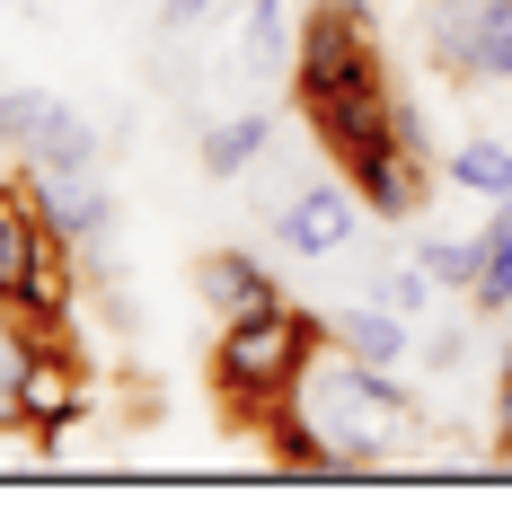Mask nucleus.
<instances>
[{
	"mask_svg": "<svg viewBox=\"0 0 512 512\" xmlns=\"http://www.w3.org/2000/svg\"><path fill=\"white\" fill-rule=\"evenodd\" d=\"M336 345L362 354V362H398V354H407V309H389V301L345 309V318H336Z\"/></svg>",
	"mask_w": 512,
	"mask_h": 512,
	"instance_id": "nucleus-13",
	"label": "nucleus"
},
{
	"mask_svg": "<svg viewBox=\"0 0 512 512\" xmlns=\"http://www.w3.org/2000/svg\"><path fill=\"white\" fill-rule=\"evenodd\" d=\"M468 309H477V318H504V309H512V256H504V248L486 256V274H477V292H468Z\"/></svg>",
	"mask_w": 512,
	"mask_h": 512,
	"instance_id": "nucleus-18",
	"label": "nucleus"
},
{
	"mask_svg": "<svg viewBox=\"0 0 512 512\" xmlns=\"http://www.w3.org/2000/svg\"><path fill=\"white\" fill-rule=\"evenodd\" d=\"M309 133L327 142L336 168H362L371 151L398 142V89L371 80V89H345V98H318V106H309Z\"/></svg>",
	"mask_w": 512,
	"mask_h": 512,
	"instance_id": "nucleus-5",
	"label": "nucleus"
},
{
	"mask_svg": "<svg viewBox=\"0 0 512 512\" xmlns=\"http://www.w3.org/2000/svg\"><path fill=\"white\" fill-rule=\"evenodd\" d=\"M212 9H230V0H159V27H195Z\"/></svg>",
	"mask_w": 512,
	"mask_h": 512,
	"instance_id": "nucleus-21",
	"label": "nucleus"
},
{
	"mask_svg": "<svg viewBox=\"0 0 512 512\" xmlns=\"http://www.w3.org/2000/svg\"><path fill=\"white\" fill-rule=\"evenodd\" d=\"M195 301L230 327V318H265V309H283V283H274V265L248 248H204L195 256Z\"/></svg>",
	"mask_w": 512,
	"mask_h": 512,
	"instance_id": "nucleus-7",
	"label": "nucleus"
},
{
	"mask_svg": "<svg viewBox=\"0 0 512 512\" xmlns=\"http://www.w3.org/2000/svg\"><path fill=\"white\" fill-rule=\"evenodd\" d=\"M424 292H433V274H424V265H407V274H380V283H371V301H389V309H424Z\"/></svg>",
	"mask_w": 512,
	"mask_h": 512,
	"instance_id": "nucleus-20",
	"label": "nucleus"
},
{
	"mask_svg": "<svg viewBox=\"0 0 512 512\" xmlns=\"http://www.w3.org/2000/svg\"><path fill=\"white\" fill-rule=\"evenodd\" d=\"M53 89H0V151H36V142H45V124H53Z\"/></svg>",
	"mask_w": 512,
	"mask_h": 512,
	"instance_id": "nucleus-16",
	"label": "nucleus"
},
{
	"mask_svg": "<svg viewBox=\"0 0 512 512\" xmlns=\"http://www.w3.org/2000/svg\"><path fill=\"white\" fill-rule=\"evenodd\" d=\"M53 256H71V248L53 239V221H45V204H36V186L18 195V186L0 177V309L18 301V292L45 274Z\"/></svg>",
	"mask_w": 512,
	"mask_h": 512,
	"instance_id": "nucleus-8",
	"label": "nucleus"
},
{
	"mask_svg": "<svg viewBox=\"0 0 512 512\" xmlns=\"http://www.w3.org/2000/svg\"><path fill=\"white\" fill-rule=\"evenodd\" d=\"M265 142H274V124L265 115H221V124H204V177H248L256 159H265Z\"/></svg>",
	"mask_w": 512,
	"mask_h": 512,
	"instance_id": "nucleus-12",
	"label": "nucleus"
},
{
	"mask_svg": "<svg viewBox=\"0 0 512 512\" xmlns=\"http://www.w3.org/2000/svg\"><path fill=\"white\" fill-rule=\"evenodd\" d=\"M248 62H292V0H248Z\"/></svg>",
	"mask_w": 512,
	"mask_h": 512,
	"instance_id": "nucleus-17",
	"label": "nucleus"
},
{
	"mask_svg": "<svg viewBox=\"0 0 512 512\" xmlns=\"http://www.w3.org/2000/svg\"><path fill=\"white\" fill-rule=\"evenodd\" d=\"M486 256H495V239H486V230H477V239H415V265L433 274V292H477Z\"/></svg>",
	"mask_w": 512,
	"mask_h": 512,
	"instance_id": "nucleus-14",
	"label": "nucleus"
},
{
	"mask_svg": "<svg viewBox=\"0 0 512 512\" xmlns=\"http://www.w3.org/2000/svg\"><path fill=\"white\" fill-rule=\"evenodd\" d=\"M486 239H495V248L512 256V195H504V204H495V221H486Z\"/></svg>",
	"mask_w": 512,
	"mask_h": 512,
	"instance_id": "nucleus-23",
	"label": "nucleus"
},
{
	"mask_svg": "<svg viewBox=\"0 0 512 512\" xmlns=\"http://www.w3.org/2000/svg\"><path fill=\"white\" fill-rule=\"evenodd\" d=\"M27 186H36V204H45L53 239H62L71 256L98 248L106 230H115V195L98 186V168H27Z\"/></svg>",
	"mask_w": 512,
	"mask_h": 512,
	"instance_id": "nucleus-6",
	"label": "nucleus"
},
{
	"mask_svg": "<svg viewBox=\"0 0 512 512\" xmlns=\"http://www.w3.org/2000/svg\"><path fill=\"white\" fill-rule=\"evenodd\" d=\"M442 177H451L460 195H477V204H504V195H512V142H495V133H468L460 151L442 159Z\"/></svg>",
	"mask_w": 512,
	"mask_h": 512,
	"instance_id": "nucleus-11",
	"label": "nucleus"
},
{
	"mask_svg": "<svg viewBox=\"0 0 512 512\" xmlns=\"http://www.w3.org/2000/svg\"><path fill=\"white\" fill-rule=\"evenodd\" d=\"M433 177H442V159L407 151V142H389V151H371L362 168H345V186L371 204V221H415L424 195H433Z\"/></svg>",
	"mask_w": 512,
	"mask_h": 512,
	"instance_id": "nucleus-9",
	"label": "nucleus"
},
{
	"mask_svg": "<svg viewBox=\"0 0 512 512\" xmlns=\"http://www.w3.org/2000/svg\"><path fill=\"white\" fill-rule=\"evenodd\" d=\"M18 168H98V124L80 115V106H53V124H45V142L18 159Z\"/></svg>",
	"mask_w": 512,
	"mask_h": 512,
	"instance_id": "nucleus-15",
	"label": "nucleus"
},
{
	"mask_svg": "<svg viewBox=\"0 0 512 512\" xmlns=\"http://www.w3.org/2000/svg\"><path fill=\"white\" fill-rule=\"evenodd\" d=\"M18 407H27V433L36 442H62L89 415V371L71 362L62 336H27V354H18Z\"/></svg>",
	"mask_w": 512,
	"mask_h": 512,
	"instance_id": "nucleus-4",
	"label": "nucleus"
},
{
	"mask_svg": "<svg viewBox=\"0 0 512 512\" xmlns=\"http://www.w3.org/2000/svg\"><path fill=\"white\" fill-rule=\"evenodd\" d=\"M371 80H389L380 71V18L362 0H318L301 18V45H292V89H301V106L371 89Z\"/></svg>",
	"mask_w": 512,
	"mask_h": 512,
	"instance_id": "nucleus-2",
	"label": "nucleus"
},
{
	"mask_svg": "<svg viewBox=\"0 0 512 512\" xmlns=\"http://www.w3.org/2000/svg\"><path fill=\"white\" fill-rule=\"evenodd\" d=\"M354 212H362L354 186H301L292 204L274 212V239H283V256L318 265V256H336L345 239H354Z\"/></svg>",
	"mask_w": 512,
	"mask_h": 512,
	"instance_id": "nucleus-10",
	"label": "nucleus"
},
{
	"mask_svg": "<svg viewBox=\"0 0 512 512\" xmlns=\"http://www.w3.org/2000/svg\"><path fill=\"white\" fill-rule=\"evenodd\" d=\"M433 71L460 89L512 80V0H433Z\"/></svg>",
	"mask_w": 512,
	"mask_h": 512,
	"instance_id": "nucleus-3",
	"label": "nucleus"
},
{
	"mask_svg": "<svg viewBox=\"0 0 512 512\" xmlns=\"http://www.w3.org/2000/svg\"><path fill=\"white\" fill-rule=\"evenodd\" d=\"M495 451L512 460V354H504V389H495Z\"/></svg>",
	"mask_w": 512,
	"mask_h": 512,
	"instance_id": "nucleus-22",
	"label": "nucleus"
},
{
	"mask_svg": "<svg viewBox=\"0 0 512 512\" xmlns=\"http://www.w3.org/2000/svg\"><path fill=\"white\" fill-rule=\"evenodd\" d=\"M336 345V327L318 318V309H265V318H230L221 336H212V389H221V407L239 415H265L292 407L301 398V380L318 371V354Z\"/></svg>",
	"mask_w": 512,
	"mask_h": 512,
	"instance_id": "nucleus-1",
	"label": "nucleus"
},
{
	"mask_svg": "<svg viewBox=\"0 0 512 512\" xmlns=\"http://www.w3.org/2000/svg\"><path fill=\"white\" fill-rule=\"evenodd\" d=\"M18 354H27V336H18V345L0 336V433H18V424H27V407H18Z\"/></svg>",
	"mask_w": 512,
	"mask_h": 512,
	"instance_id": "nucleus-19",
	"label": "nucleus"
}]
</instances>
